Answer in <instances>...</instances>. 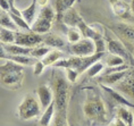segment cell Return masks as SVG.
<instances>
[{"instance_id":"cell-1","label":"cell","mask_w":134,"mask_h":126,"mask_svg":"<svg viewBox=\"0 0 134 126\" xmlns=\"http://www.w3.org/2000/svg\"><path fill=\"white\" fill-rule=\"evenodd\" d=\"M24 67L19 64L6 60L0 67V81L1 85L9 90H18L24 81Z\"/></svg>"},{"instance_id":"cell-2","label":"cell","mask_w":134,"mask_h":126,"mask_svg":"<svg viewBox=\"0 0 134 126\" xmlns=\"http://www.w3.org/2000/svg\"><path fill=\"white\" fill-rule=\"evenodd\" d=\"M63 22L67 27L77 28L85 39H91L94 42L100 41V40L103 39L101 33L99 31H97L94 27L86 24V22L82 18V16L80 15V13L77 10H75L74 8H72L71 10H68L66 13L63 18Z\"/></svg>"},{"instance_id":"cell-3","label":"cell","mask_w":134,"mask_h":126,"mask_svg":"<svg viewBox=\"0 0 134 126\" xmlns=\"http://www.w3.org/2000/svg\"><path fill=\"white\" fill-rule=\"evenodd\" d=\"M103 56H105V52H98V54L90 56V57H77V56H72V57H69L67 59H65V58L60 59L58 62H56V64L53 65V67H56V68H58V67L72 68V69H75V71L81 75L82 73L88 71L90 66H92L94 62L99 61L101 58H103Z\"/></svg>"},{"instance_id":"cell-4","label":"cell","mask_w":134,"mask_h":126,"mask_svg":"<svg viewBox=\"0 0 134 126\" xmlns=\"http://www.w3.org/2000/svg\"><path fill=\"white\" fill-rule=\"evenodd\" d=\"M84 116L93 122H105L106 121V107L102 99L99 94L91 91L86 95L83 105Z\"/></svg>"},{"instance_id":"cell-5","label":"cell","mask_w":134,"mask_h":126,"mask_svg":"<svg viewBox=\"0 0 134 126\" xmlns=\"http://www.w3.org/2000/svg\"><path fill=\"white\" fill-rule=\"evenodd\" d=\"M52 92L55 98V105L60 114H66L67 104H68V82L62 76L52 75Z\"/></svg>"},{"instance_id":"cell-6","label":"cell","mask_w":134,"mask_h":126,"mask_svg":"<svg viewBox=\"0 0 134 126\" xmlns=\"http://www.w3.org/2000/svg\"><path fill=\"white\" fill-rule=\"evenodd\" d=\"M55 18H56L55 8L50 7V6L42 8L38 14V16H36L34 23L31 26L32 32L38 33V34H41V35L49 33L50 28L52 27Z\"/></svg>"},{"instance_id":"cell-7","label":"cell","mask_w":134,"mask_h":126,"mask_svg":"<svg viewBox=\"0 0 134 126\" xmlns=\"http://www.w3.org/2000/svg\"><path fill=\"white\" fill-rule=\"evenodd\" d=\"M41 104L31 94H27L23 99L18 107V116L22 121H30L36 118L41 114Z\"/></svg>"},{"instance_id":"cell-8","label":"cell","mask_w":134,"mask_h":126,"mask_svg":"<svg viewBox=\"0 0 134 126\" xmlns=\"http://www.w3.org/2000/svg\"><path fill=\"white\" fill-rule=\"evenodd\" d=\"M69 50L73 56L77 57H90L97 54V45L96 42L91 39L83 38L77 43L69 45Z\"/></svg>"},{"instance_id":"cell-9","label":"cell","mask_w":134,"mask_h":126,"mask_svg":"<svg viewBox=\"0 0 134 126\" xmlns=\"http://www.w3.org/2000/svg\"><path fill=\"white\" fill-rule=\"evenodd\" d=\"M42 42H43V35L34 33L32 31H29V32L17 31V33H16L15 43L18 45H22V47L33 49L40 44H42Z\"/></svg>"},{"instance_id":"cell-10","label":"cell","mask_w":134,"mask_h":126,"mask_svg":"<svg viewBox=\"0 0 134 126\" xmlns=\"http://www.w3.org/2000/svg\"><path fill=\"white\" fill-rule=\"evenodd\" d=\"M116 90L122 95H125L126 99L131 100V102L134 101V75L129 73L123 79L115 85Z\"/></svg>"},{"instance_id":"cell-11","label":"cell","mask_w":134,"mask_h":126,"mask_svg":"<svg viewBox=\"0 0 134 126\" xmlns=\"http://www.w3.org/2000/svg\"><path fill=\"white\" fill-rule=\"evenodd\" d=\"M106 44H107V50L108 54L117 55L119 57L124 58L125 60L129 62L131 59V56L127 51V49L125 48V45L122 43V41L117 40L115 38H110V36H106Z\"/></svg>"},{"instance_id":"cell-12","label":"cell","mask_w":134,"mask_h":126,"mask_svg":"<svg viewBox=\"0 0 134 126\" xmlns=\"http://www.w3.org/2000/svg\"><path fill=\"white\" fill-rule=\"evenodd\" d=\"M110 9L114 13V15L122 19H129L132 16V9L131 4L124 1V0H108Z\"/></svg>"},{"instance_id":"cell-13","label":"cell","mask_w":134,"mask_h":126,"mask_svg":"<svg viewBox=\"0 0 134 126\" xmlns=\"http://www.w3.org/2000/svg\"><path fill=\"white\" fill-rule=\"evenodd\" d=\"M113 31L117 33L124 41L129 42L131 44H134V25L120 22L117 23V24H114Z\"/></svg>"},{"instance_id":"cell-14","label":"cell","mask_w":134,"mask_h":126,"mask_svg":"<svg viewBox=\"0 0 134 126\" xmlns=\"http://www.w3.org/2000/svg\"><path fill=\"white\" fill-rule=\"evenodd\" d=\"M36 94H38V98H39L40 104H41L42 109H47L55 101L52 89L49 88L48 85H41V87H39L36 89Z\"/></svg>"},{"instance_id":"cell-15","label":"cell","mask_w":134,"mask_h":126,"mask_svg":"<svg viewBox=\"0 0 134 126\" xmlns=\"http://www.w3.org/2000/svg\"><path fill=\"white\" fill-rule=\"evenodd\" d=\"M76 0H55V12L56 17L63 21L64 16L68 10H71Z\"/></svg>"},{"instance_id":"cell-16","label":"cell","mask_w":134,"mask_h":126,"mask_svg":"<svg viewBox=\"0 0 134 126\" xmlns=\"http://www.w3.org/2000/svg\"><path fill=\"white\" fill-rule=\"evenodd\" d=\"M130 73V71H119V72H110V73H105L100 81L105 84H110V85H116L120 79H123L125 76Z\"/></svg>"},{"instance_id":"cell-17","label":"cell","mask_w":134,"mask_h":126,"mask_svg":"<svg viewBox=\"0 0 134 126\" xmlns=\"http://www.w3.org/2000/svg\"><path fill=\"white\" fill-rule=\"evenodd\" d=\"M116 117L122 119L127 126H134V114L131 109L126 108V106L120 105L116 108Z\"/></svg>"},{"instance_id":"cell-18","label":"cell","mask_w":134,"mask_h":126,"mask_svg":"<svg viewBox=\"0 0 134 126\" xmlns=\"http://www.w3.org/2000/svg\"><path fill=\"white\" fill-rule=\"evenodd\" d=\"M43 44L48 45L50 48L53 49H59L65 47V40H64L62 36L53 34V33H47V34H43Z\"/></svg>"},{"instance_id":"cell-19","label":"cell","mask_w":134,"mask_h":126,"mask_svg":"<svg viewBox=\"0 0 134 126\" xmlns=\"http://www.w3.org/2000/svg\"><path fill=\"white\" fill-rule=\"evenodd\" d=\"M1 48L5 49V51L10 56H29L32 52V49L22 47V45H18L16 43L1 44Z\"/></svg>"},{"instance_id":"cell-20","label":"cell","mask_w":134,"mask_h":126,"mask_svg":"<svg viewBox=\"0 0 134 126\" xmlns=\"http://www.w3.org/2000/svg\"><path fill=\"white\" fill-rule=\"evenodd\" d=\"M36 6H38L36 0H32V4L30 5L29 7H26L24 9H19V10H21V14H22V17L25 19L26 23H27L30 26H32V24L35 21Z\"/></svg>"},{"instance_id":"cell-21","label":"cell","mask_w":134,"mask_h":126,"mask_svg":"<svg viewBox=\"0 0 134 126\" xmlns=\"http://www.w3.org/2000/svg\"><path fill=\"white\" fill-rule=\"evenodd\" d=\"M1 59H6V60H12L19 64L22 66H31L34 65L36 60L33 57H29V56H10V55H1Z\"/></svg>"},{"instance_id":"cell-22","label":"cell","mask_w":134,"mask_h":126,"mask_svg":"<svg viewBox=\"0 0 134 126\" xmlns=\"http://www.w3.org/2000/svg\"><path fill=\"white\" fill-rule=\"evenodd\" d=\"M103 60H105V65L108 68H116V67H120V66L125 65L126 60L122 57L117 55H113V54H108L106 56H103Z\"/></svg>"},{"instance_id":"cell-23","label":"cell","mask_w":134,"mask_h":126,"mask_svg":"<svg viewBox=\"0 0 134 126\" xmlns=\"http://www.w3.org/2000/svg\"><path fill=\"white\" fill-rule=\"evenodd\" d=\"M55 108H56V105H55V101H53L48 108L44 109L43 114L41 115V118L39 119L40 126H50V123H51L53 116H55Z\"/></svg>"},{"instance_id":"cell-24","label":"cell","mask_w":134,"mask_h":126,"mask_svg":"<svg viewBox=\"0 0 134 126\" xmlns=\"http://www.w3.org/2000/svg\"><path fill=\"white\" fill-rule=\"evenodd\" d=\"M60 59H63V52L58 50V49H52V50L42 59V61L46 66H53L56 62H58Z\"/></svg>"},{"instance_id":"cell-25","label":"cell","mask_w":134,"mask_h":126,"mask_svg":"<svg viewBox=\"0 0 134 126\" xmlns=\"http://www.w3.org/2000/svg\"><path fill=\"white\" fill-rule=\"evenodd\" d=\"M16 33H17V31H12V30L1 27L0 28V40H1V44L15 43Z\"/></svg>"},{"instance_id":"cell-26","label":"cell","mask_w":134,"mask_h":126,"mask_svg":"<svg viewBox=\"0 0 134 126\" xmlns=\"http://www.w3.org/2000/svg\"><path fill=\"white\" fill-rule=\"evenodd\" d=\"M0 25H1V27H4V28L12 30V31H17V26H16L15 22L13 21L12 16L9 15V13H7V12L1 10V15H0Z\"/></svg>"},{"instance_id":"cell-27","label":"cell","mask_w":134,"mask_h":126,"mask_svg":"<svg viewBox=\"0 0 134 126\" xmlns=\"http://www.w3.org/2000/svg\"><path fill=\"white\" fill-rule=\"evenodd\" d=\"M50 51H51V48L42 43V44H40V45H38V47L32 49L31 56L33 58H36V59H39V60H42V59L44 58Z\"/></svg>"},{"instance_id":"cell-28","label":"cell","mask_w":134,"mask_h":126,"mask_svg":"<svg viewBox=\"0 0 134 126\" xmlns=\"http://www.w3.org/2000/svg\"><path fill=\"white\" fill-rule=\"evenodd\" d=\"M67 40L71 44H74V43H77L79 41L82 40V33L79 31L77 28L75 27H67Z\"/></svg>"},{"instance_id":"cell-29","label":"cell","mask_w":134,"mask_h":126,"mask_svg":"<svg viewBox=\"0 0 134 126\" xmlns=\"http://www.w3.org/2000/svg\"><path fill=\"white\" fill-rule=\"evenodd\" d=\"M103 67H105V65H103V62L101 61H97L94 62L92 66H90L89 69L86 71V74H88L89 77H94L96 75H98L99 73H101V71L103 69Z\"/></svg>"},{"instance_id":"cell-30","label":"cell","mask_w":134,"mask_h":126,"mask_svg":"<svg viewBox=\"0 0 134 126\" xmlns=\"http://www.w3.org/2000/svg\"><path fill=\"white\" fill-rule=\"evenodd\" d=\"M44 67H46V65L43 64L42 60H36V62L33 65V74H34L35 76L41 75Z\"/></svg>"},{"instance_id":"cell-31","label":"cell","mask_w":134,"mask_h":126,"mask_svg":"<svg viewBox=\"0 0 134 126\" xmlns=\"http://www.w3.org/2000/svg\"><path fill=\"white\" fill-rule=\"evenodd\" d=\"M65 72L67 74V79H68L69 82H72V83H74L80 76L79 73L76 72L75 69H72V68H65Z\"/></svg>"},{"instance_id":"cell-32","label":"cell","mask_w":134,"mask_h":126,"mask_svg":"<svg viewBox=\"0 0 134 126\" xmlns=\"http://www.w3.org/2000/svg\"><path fill=\"white\" fill-rule=\"evenodd\" d=\"M53 126H67L66 114H60V112H58V115L56 116L55 125Z\"/></svg>"},{"instance_id":"cell-33","label":"cell","mask_w":134,"mask_h":126,"mask_svg":"<svg viewBox=\"0 0 134 126\" xmlns=\"http://www.w3.org/2000/svg\"><path fill=\"white\" fill-rule=\"evenodd\" d=\"M0 7H1L2 12H10V1L8 0H0Z\"/></svg>"},{"instance_id":"cell-34","label":"cell","mask_w":134,"mask_h":126,"mask_svg":"<svg viewBox=\"0 0 134 126\" xmlns=\"http://www.w3.org/2000/svg\"><path fill=\"white\" fill-rule=\"evenodd\" d=\"M109 126H127V125H126L125 123H124V122L122 121V119H119V118L115 117L111 122H110Z\"/></svg>"},{"instance_id":"cell-35","label":"cell","mask_w":134,"mask_h":126,"mask_svg":"<svg viewBox=\"0 0 134 126\" xmlns=\"http://www.w3.org/2000/svg\"><path fill=\"white\" fill-rule=\"evenodd\" d=\"M36 2H38V5L39 6H41L42 8H44L47 7V6H49V0H36Z\"/></svg>"},{"instance_id":"cell-36","label":"cell","mask_w":134,"mask_h":126,"mask_svg":"<svg viewBox=\"0 0 134 126\" xmlns=\"http://www.w3.org/2000/svg\"><path fill=\"white\" fill-rule=\"evenodd\" d=\"M131 9H132V14L134 15V0L131 1Z\"/></svg>"},{"instance_id":"cell-37","label":"cell","mask_w":134,"mask_h":126,"mask_svg":"<svg viewBox=\"0 0 134 126\" xmlns=\"http://www.w3.org/2000/svg\"><path fill=\"white\" fill-rule=\"evenodd\" d=\"M124 1H126V2H129V0H124ZM131 1H132V0H131Z\"/></svg>"},{"instance_id":"cell-38","label":"cell","mask_w":134,"mask_h":126,"mask_svg":"<svg viewBox=\"0 0 134 126\" xmlns=\"http://www.w3.org/2000/svg\"><path fill=\"white\" fill-rule=\"evenodd\" d=\"M10 2H14V0H10Z\"/></svg>"}]
</instances>
